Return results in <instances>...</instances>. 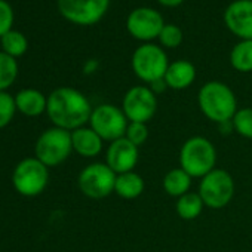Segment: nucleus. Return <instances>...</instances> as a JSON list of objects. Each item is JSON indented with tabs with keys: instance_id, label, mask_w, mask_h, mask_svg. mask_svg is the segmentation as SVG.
<instances>
[{
	"instance_id": "obj_18",
	"label": "nucleus",
	"mask_w": 252,
	"mask_h": 252,
	"mask_svg": "<svg viewBox=\"0 0 252 252\" xmlns=\"http://www.w3.org/2000/svg\"><path fill=\"white\" fill-rule=\"evenodd\" d=\"M146 183L144 178L135 172H125V174H119L116 177V186H114V193L126 200H134L137 197H140L144 191Z\"/></svg>"
},
{
	"instance_id": "obj_25",
	"label": "nucleus",
	"mask_w": 252,
	"mask_h": 252,
	"mask_svg": "<svg viewBox=\"0 0 252 252\" xmlns=\"http://www.w3.org/2000/svg\"><path fill=\"white\" fill-rule=\"evenodd\" d=\"M125 138L131 141L134 146L141 147L146 144L149 140V128L147 123H140V122H129L128 128L125 132Z\"/></svg>"
},
{
	"instance_id": "obj_21",
	"label": "nucleus",
	"mask_w": 252,
	"mask_h": 252,
	"mask_svg": "<svg viewBox=\"0 0 252 252\" xmlns=\"http://www.w3.org/2000/svg\"><path fill=\"white\" fill-rule=\"evenodd\" d=\"M231 67L240 73L252 71V40H242L230 54Z\"/></svg>"
},
{
	"instance_id": "obj_24",
	"label": "nucleus",
	"mask_w": 252,
	"mask_h": 252,
	"mask_svg": "<svg viewBox=\"0 0 252 252\" xmlns=\"http://www.w3.org/2000/svg\"><path fill=\"white\" fill-rule=\"evenodd\" d=\"M231 120L234 125L236 134H239L243 138L252 140V108L251 107L239 108Z\"/></svg>"
},
{
	"instance_id": "obj_22",
	"label": "nucleus",
	"mask_w": 252,
	"mask_h": 252,
	"mask_svg": "<svg viewBox=\"0 0 252 252\" xmlns=\"http://www.w3.org/2000/svg\"><path fill=\"white\" fill-rule=\"evenodd\" d=\"M0 43H2L3 52L11 55L15 60L18 57H23L27 52V48H29V42H27L26 36L21 32H17V30H11L3 37H0Z\"/></svg>"
},
{
	"instance_id": "obj_20",
	"label": "nucleus",
	"mask_w": 252,
	"mask_h": 252,
	"mask_svg": "<svg viewBox=\"0 0 252 252\" xmlns=\"http://www.w3.org/2000/svg\"><path fill=\"white\" fill-rule=\"evenodd\" d=\"M203 206H205V203H203L200 194L189 191L177 199L175 211L180 218H183L186 221H191V220H196L202 214Z\"/></svg>"
},
{
	"instance_id": "obj_31",
	"label": "nucleus",
	"mask_w": 252,
	"mask_h": 252,
	"mask_svg": "<svg viewBox=\"0 0 252 252\" xmlns=\"http://www.w3.org/2000/svg\"><path fill=\"white\" fill-rule=\"evenodd\" d=\"M159 2L165 6L174 8V6H178L180 3H183V0H159Z\"/></svg>"
},
{
	"instance_id": "obj_14",
	"label": "nucleus",
	"mask_w": 252,
	"mask_h": 252,
	"mask_svg": "<svg viewBox=\"0 0 252 252\" xmlns=\"http://www.w3.org/2000/svg\"><path fill=\"white\" fill-rule=\"evenodd\" d=\"M224 21L234 36L252 40V0L233 2L224 14Z\"/></svg>"
},
{
	"instance_id": "obj_17",
	"label": "nucleus",
	"mask_w": 252,
	"mask_h": 252,
	"mask_svg": "<svg viewBox=\"0 0 252 252\" xmlns=\"http://www.w3.org/2000/svg\"><path fill=\"white\" fill-rule=\"evenodd\" d=\"M17 110L29 117L40 116L46 111L48 107V96H45L37 89H23L15 95Z\"/></svg>"
},
{
	"instance_id": "obj_26",
	"label": "nucleus",
	"mask_w": 252,
	"mask_h": 252,
	"mask_svg": "<svg viewBox=\"0 0 252 252\" xmlns=\"http://www.w3.org/2000/svg\"><path fill=\"white\" fill-rule=\"evenodd\" d=\"M15 111H17L15 96L9 95L8 92H0V129L11 123Z\"/></svg>"
},
{
	"instance_id": "obj_9",
	"label": "nucleus",
	"mask_w": 252,
	"mask_h": 252,
	"mask_svg": "<svg viewBox=\"0 0 252 252\" xmlns=\"http://www.w3.org/2000/svg\"><path fill=\"white\" fill-rule=\"evenodd\" d=\"M169 67L166 54L156 45L144 43L132 55V70L138 79L153 83L165 77Z\"/></svg>"
},
{
	"instance_id": "obj_3",
	"label": "nucleus",
	"mask_w": 252,
	"mask_h": 252,
	"mask_svg": "<svg viewBox=\"0 0 252 252\" xmlns=\"http://www.w3.org/2000/svg\"><path fill=\"white\" fill-rule=\"evenodd\" d=\"M217 150L214 144L200 135L189 138L180 150V168L191 178H203L215 169Z\"/></svg>"
},
{
	"instance_id": "obj_16",
	"label": "nucleus",
	"mask_w": 252,
	"mask_h": 252,
	"mask_svg": "<svg viewBox=\"0 0 252 252\" xmlns=\"http://www.w3.org/2000/svg\"><path fill=\"white\" fill-rule=\"evenodd\" d=\"M163 79L168 88L175 89V91H183V89H187L194 82L196 68L191 63L186 60H180V61L169 64Z\"/></svg>"
},
{
	"instance_id": "obj_28",
	"label": "nucleus",
	"mask_w": 252,
	"mask_h": 252,
	"mask_svg": "<svg viewBox=\"0 0 252 252\" xmlns=\"http://www.w3.org/2000/svg\"><path fill=\"white\" fill-rule=\"evenodd\" d=\"M14 24V11L6 0H0V37L12 30Z\"/></svg>"
},
{
	"instance_id": "obj_2",
	"label": "nucleus",
	"mask_w": 252,
	"mask_h": 252,
	"mask_svg": "<svg viewBox=\"0 0 252 252\" xmlns=\"http://www.w3.org/2000/svg\"><path fill=\"white\" fill-rule=\"evenodd\" d=\"M197 102L203 116L217 125L231 120L239 110L234 92L222 82L205 83L197 94Z\"/></svg>"
},
{
	"instance_id": "obj_7",
	"label": "nucleus",
	"mask_w": 252,
	"mask_h": 252,
	"mask_svg": "<svg viewBox=\"0 0 252 252\" xmlns=\"http://www.w3.org/2000/svg\"><path fill=\"white\" fill-rule=\"evenodd\" d=\"M129 120L123 110L113 104H101L92 110L89 126L104 140L113 143L125 137Z\"/></svg>"
},
{
	"instance_id": "obj_27",
	"label": "nucleus",
	"mask_w": 252,
	"mask_h": 252,
	"mask_svg": "<svg viewBox=\"0 0 252 252\" xmlns=\"http://www.w3.org/2000/svg\"><path fill=\"white\" fill-rule=\"evenodd\" d=\"M159 40L166 48H177L183 42V32L180 30V27L168 24L162 29L159 34Z\"/></svg>"
},
{
	"instance_id": "obj_4",
	"label": "nucleus",
	"mask_w": 252,
	"mask_h": 252,
	"mask_svg": "<svg viewBox=\"0 0 252 252\" xmlns=\"http://www.w3.org/2000/svg\"><path fill=\"white\" fill-rule=\"evenodd\" d=\"M71 152H73L71 132L57 128V126L46 129L39 137L34 147L36 158L48 168L65 162L70 158Z\"/></svg>"
},
{
	"instance_id": "obj_8",
	"label": "nucleus",
	"mask_w": 252,
	"mask_h": 252,
	"mask_svg": "<svg viewBox=\"0 0 252 252\" xmlns=\"http://www.w3.org/2000/svg\"><path fill=\"white\" fill-rule=\"evenodd\" d=\"M117 174L104 162H95L85 166L77 178L80 191L91 199H104L114 193Z\"/></svg>"
},
{
	"instance_id": "obj_15",
	"label": "nucleus",
	"mask_w": 252,
	"mask_h": 252,
	"mask_svg": "<svg viewBox=\"0 0 252 252\" xmlns=\"http://www.w3.org/2000/svg\"><path fill=\"white\" fill-rule=\"evenodd\" d=\"M73 152H76L82 158H95L102 152L104 140L91 128V126H82L71 132Z\"/></svg>"
},
{
	"instance_id": "obj_29",
	"label": "nucleus",
	"mask_w": 252,
	"mask_h": 252,
	"mask_svg": "<svg viewBox=\"0 0 252 252\" xmlns=\"http://www.w3.org/2000/svg\"><path fill=\"white\" fill-rule=\"evenodd\" d=\"M218 128H220V132H221L222 135H228V134L234 132V125H233V120H225V122L218 123Z\"/></svg>"
},
{
	"instance_id": "obj_5",
	"label": "nucleus",
	"mask_w": 252,
	"mask_h": 252,
	"mask_svg": "<svg viewBox=\"0 0 252 252\" xmlns=\"http://www.w3.org/2000/svg\"><path fill=\"white\" fill-rule=\"evenodd\" d=\"M48 181V166L43 165L37 158H27L21 160L12 174V184L15 190L26 197H34L43 193Z\"/></svg>"
},
{
	"instance_id": "obj_19",
	"label": "nucleus",
	"mask_w": 252,
	"mask_h": 252,
	"mask_svg": "<svg viewBox=\"0 0 252 252\" xmlns=\"http://www.w3.org/2000/svg\"><path fill=\"white\" fill-rule=\"evenodd\" d=\"M162 186H163V190L166 194L178 199L183 194L190 191L191 177L183 168H174L165 174Z\"/></svg>"
},
{
	"instance_id": "obj_10",
	"label": "nucleus",
	"mask_w": 252,
	"mask_h": 252,
	"mask_svg": "<svg viewBox=\"0 0 252 252\" xmlns=\"http://www.w3.org/2000/svg\"><path fill=\"white\" fill-rule=\"evenodd\" d=\"M122 110L129 122L147 123L158 111V96L147 86H134L125 94Z\"/></svg>"
},
{
	"instance_id": "obj_11",
	"label": "nucleus",
	"mask_w": 252,
	"mask_h": 252,
	"mask_svg": "<svg viewBox=\"0 0 252 252\" xmlns=\"http://www.w3.org/2000/svg\"><path fill=\"white\" fill-rule=\"evenodd\" d=\"M110 0H58L60 14L77 26H92L107 12Z\"/></svg>"
},
{
	"instance_id": "obj_30",
	"label": "nucleus",
	"mask_w": 252,
	"mask_h": 252,
	"mask_svg": "<svg viewBox=\"0 0 252 252\" xmlns=\"http://www.w3.org/2000/svg\"><path fill=\"white\" fill-rule=\"evenodd\" d=\"M166 88H168V85H166L165 79H160V80H156V82L150 83V89H152L156 95L160 94V92H163Z\"/></svg>"
},
{
	"instance_id": "obj_13",
	"label": "nucleus",
	"mask_w": 252,
	"mask_h": 252,
	"mask_svg": "<svg viewBox=\"0 0 252 252\" xmlns=\"http://www.w3.org/2000/svg\"><path fill=\"white\" fill-rule=\"evenodd\" d=\"M138 159H140V147L134 146L125 137L110 143L105 152V163L117 175L134 171V168L138 163Z\"/></svg>"
},
{
	"instance_id": "obj_23",
	"label": "nucleus",
	"mask_w": 252,
	"mask_h": 252,
	"mask_svg": "<svg viewBox=\"0 0 252 252\" xmlns=\"http://www.w3.org/2000/svg\"><path fill=\"white\" fill-rule=\"evenodd\" d=\"M17 76H18L17 60L2 51L0 52V92H5V89L12 86Z\"/></svg>"
},
{
	"instance_id": "obj_12",
	"label": "nucleus",
	"mask_w": 252,
	"mask_h": 252,
	"mask_svg": "<svg viewBox=\"0 0 252 252\" xmlns=\"http://www.w3.org/2000/svg\"><path fill=\"white\" fill-rule=\"evenodd\" d=\"M163 27L162 15L150 8H138L132 11L126 21L129 34L138 40H153L159 37Z\"/></svg>"
},
{
	"instance_id": "obj_6",
	"label": "nucleus",
	"mask_w": 252,
	"mask_h": 252,
	"mask_svg": "<svg viewBox=\"0 0 252 252\" xmlns=\"http://www.w3.org/2000/svg\"><path fill=\"white\" fill-rule=\"evenodd\" d=\"M197 193L200 194L205 206L211 209H222L234 196V180L227 171L215 168L200 178Z\"/></svg>"
},
{
	"instance_id": "obj_1",
	"label": "nucleus",
	"mask_w": 252,
	"mask_h": 252,
	"mask_svg": "<svg viewBox=\"0 0 252 252\" xmlns=\"http://www.w3.org/2000/svg\"><path fill=\"white\" fill-rule=\"evenodd\" d=\"M92 107L89 99L77 89L63 86L48 96L46 113L54 126L73 132L89 123Z\"/></svg>"
}]
</instances>
